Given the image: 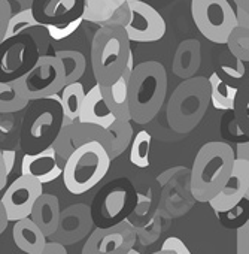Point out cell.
I'll return each instance as SVG.
<instances>
[{
	"label": "cell",
	"instance_id": "8992f818",
	"mask_svg": "<svg viewBox=\"0 0 249 254\" xmlns=\"http://www.w3.org/2000/svg\"><path fill=\"white\" fill-rule=\"evenodd\" d=\"M110 159L99 142H85L66 159L61 172L64 187L72 194H84L107 174Z\"/></svg>",
	"mask_w": 249,
	"mask_h": 254
},
{
	"label": "cell",
	"instance_id": "9a60e30c",
	"mask_svg": "<svg viewBox=\"0 0 249 254\" xmlns=\"http://www.w3.org/2000/svg\"><path fill=\"white\" fill-rule=\"evenodd\" d=\"M91 227L93 218L90 208L84 203H76L64 211H60L58 226L50 238L61 245H70L84 239Z\"/></svg>",
	"mask_w": 249,
	"mask_h": 254
},
{
	"label": "cell",
	"instance_id": "60d3db41",
	"mask_svg": "<svg viewBox=\"0 0 249 254\" xmlns=\"http://www.w3.org/2000/svg\"><path fill=\"white\" fill-rule=\"evenodd\" d=\"M8 223H9V220H8V217H6L5 208H3L2 202H0V235H2V233L6 230V227H8Z\"/></svg>",
	"mask_w": 249,
	"mask_h": 254
},
{
	"label": "cell",
	"instance_id": "ab89813d",
	"mask_svg": "<svg viewBox=\"0 0 249 254\" xmlns=\"http://www.w3.org/2000/svg\"><path fill=\"white\" fill-rule=\"evenodd\" d=\"M6 183H8V174H6V168H5V163L2 159V154H0V191L5 189Z\"/></svg>",
	"mask_w": 249,
	"mask_h": 254
},
{
	"label": "cell",
	"instance_id": "7a4b0ae2",
	"mask_svg": "<svg viewBox=\"0 0 249 254\" xmlns=\"http://www.w3.org/2000/svg\"><path fill=\"white\" fill-rule=\"evenodd\" d=\"M167 93V73L158 62L135 66L127 81L130 121L148 124L160 112Z\"/></svg>",
	"mask_w": 249,
	"mask_h": 254
},
{
	"label": "cell",
	"instance_id": "5b68a950",
	"mask_svg": "<svg viewBox=\"0 0 249 254\" xmlns=\"http://www.w3.org/2000/svg\"><path fill=\"white\" fill-rule=\"evenodd\" d=\"M126 30L118 26H101L91 45V67L96 84L109 85L115 82L126 66L132 51Z\"/></svg>",
	"mask_w": 249,
	"mask_h": 254
},
{
	"label": "cell",
	"instance_id": "ee69618b",
	"mask_svg": "<svg viewBox=\"0 0 249 254\" xmlns=\"http://www.w3.org/2000/svg\"><path fill=\"white\" fill-rule=\"evenodd\" d=\"M152 254H173L172 251H166V250H160V251H155Z\"/></svg>",
	"mask_w": 249,
	"mask_h": 254
},
{
	"label": "cell",
	"instance_id": "d6986e66",
	"mask_svg": "<svg viewBox=\"0 0 249 254\" xmlns=\"http://www.w3.org/2000/svg\"><path fill=\"white\" fill-rule=\"evenodd\" d=\"M201 63V48L197 39H187L179 44L175 53L172 70L176 76L182 79L193 78L200 69Z\"/></svg>",
	"mask_w": 249,
	"mask_h": 254
},
{
	"label": "cell",
	"instance_id": "cb8c5ba5",
	"mask_svg": "<svg viewBox=\"0 0 249 254\" xmlns=\"http://www.w3.org/2000/svg\"><path fill=\"white\" fill-rule=\"evenodd\" d=\"M63 64L64 69V84L76 82L82 78L87 69V60L82 53L75 50H61L54 54Z\"/></svg>",
	"mask_w": 249,
	"mask_h": 254
},
{
	"label": "cell",
	"instance_id": "8fae6325",
	"mask_svg": "<svg viewBox=\"0 0 249 254\" xmlns=\"http://www.w3.org/2000/svg\"><path fill=\"white\" fill-rule=\"evenodd\" d=\"M136 232L126 223L96 229L87 239L82 254H126L135 247Z\"/></svg>",
	"mask_w": 249,
	"mask_h": 254
},
{
	"label": "cell",
	"instance_id": "44dd1931",
	"mask_svg": "<svg viewBox=\"0 0 249 254\" xmlns=\"http://www.w3.org/2000/svg\"><path fill=\"white\" fill-rule=\"evenodd\" d=\"M101 96L106 106L113 114L116 120L130 121L129 99H127V81L119 76L115 82L109 85H100Z\"/></svg>",
	"mask_w": 249,
	"mask_h": 254
},
{
	"label": "cell",
	"instance_id": "74e56055",
	"mask_svg": "<svg viewBox=\"0 0 249 254\" xmlns=\"http://www.w3.org/2000/svg\"><path fill=\"white\" fill-rule=\"evenodd\" d=\"M2 154V159H3V163H5V168H6V174L9 177V174L12 172V168H14V163H15V153L11 151V150H6Z\"/></svg>",
	"mask_w": 249,
	"mask_h": 254
},
{
	"label": "cell",
	"instance_id": "b9f144b4",
	"mask_svg": "<svg viewBox=\"0 0 249 254\" xmlns=\"http://www.w3.org/2000/svg\"><path fill=\"white\" fill-rule=\"evenodd\" d=\"M248 147H249L248 144H240V145H239V153H237V154L234 153V157H236V159H242V160H248V159H249V156H248L249 148H248Z\"/></svg>",
	"mask_w": 249,
	"mask_h": 254
},
{
	"label": "cell",
	"instance_id": "30bf717a",
	"mask_svg": "<svg viewBox=\"0 0 249 254\" xmlns=\"http://www.w3.org/2000/svg\"><path fill=\"white\" fill-rule=\"evenodd\" d=\"M130 20L124 27L130 42H157L166 35V21L160 12L142 0H127Z\"/></svg>",
	"mask_w": 249,
	"mask_h": 254
},
{
	"label": "cell",
	"instance_id": "603a6c76",
	"mask_svg": "<svg viewBox=\"0 0 249 254\" xmlns=\"http://www.w3.org/2000/svg\"><path fill=\"white\" fill-rule=\"evenodd\" d=\"M84 97H85L84 85L79 81L63 87L61 99H60V103L63 108V115H64L63 126H69V124L75 123V120L79 117Z\"/></svg>",
	"mask_w": 249,
	"mask_h": 254
},
{
	"label": "cell",
	"instance_id": "1f68e13d",
	"mask_svg": "<svg viewBox=\"0 0 249 254\" xmlns=\"http://www.w3.org/2000/svg\"><path fill=\"white\" fill-rule=\"evenodd\" d=\"M161 250H166V251H172L173 254H191V251L188 250V247L184 244L182 239L176 238V236H170L167 238L163 245H161Z\"/></svg>",
	"mask_w": 249,
	"mask_h": 254
},
{
	"label": "cell",
	"instance_id": "f6af8a7d",
	"mask_svg": "<svg viewBox=\"0 0 249 254\" xmlns=\"http://www.w3.org/2000/svg\"><path fill=\"white\" fill-rule=\"evenodd\" d=\"M121 2H127V0H121Z\"/></svg>",
	"mask_w": 249,
	"mask_h": 254
},
{
	"label": "cell",
	"instance_id": "484cf974",
	"mask_svg": "<svg viewBox=\"0 0 249 254\" xmlns=\"http://www.w3.org/2000/svg\"><path fill=\"white\" fill-rule=\"evenodd\" d=\"M121 0H85L84 6V21L101 24L110 18V15L121 6Z\"/></svg>",
	"mask_w": 249,
	"mask_h": 254
},
{
	"label": "cell",
	"instance_id": "5bb4252c",
	"mask_svg": "<svg viewBox=\"0 0 249 254\" xmlns=\"http://www.w3.org/2000/svg\"><path fill=\"white\" fill-rule=\"evenodd\" d=\"M248 193H249V160L234 159L230 178L227 180L224 187L218 191V194L212 197L207 203L216 212H227L231 211L234 206H237L243 197H248Z\"/></svg>",
	"mask_w": 249,
	"mask_h": 254
},
{
	"label": "cell",
	"instance_id": "d4e9b609",
	"mask_svg": "<svg viewBox=\"0 0 249 254\" xmlns=\"http://www.w3.org/2000/svg\"><path fill=\"white\" fill-rule=\"evenodd\" d=\"M29 105L27 97L21 93L15 82L0 81V114H11L23 111Z\"/></svg>",
	"mask_w": 249,
	"mask_h": 254
},
{
	"label": "cell",
	"instance_id": "7402d4cb",
	"mask_svg": "<svg viewBox=\"0 0 249 254\" xmlns=\"http://www.w3.org/2000/svg\"><path fill=\"white\" fill-rule=\"evenodd\" d=\"M207 81H209V88H210V103L215 106V109H219V111L233 109L239 88L224 81L218 72H213Z\"/></svg>",
	"mask_w": 249,
	"mask_h": 254
},
{
	"label": "cell",
	"instance_id": "e575fe53",
	"mask_svg": "<svg viewBox=\"0 0 249 254\" xmlns=\"http://www.w3.org/2000/svg\"><path fill=\"white\" fill-rule=\"evenodd\" d=\"M248 223L237 230V254H249L248 247Z\"/></svg>",
	"mask_w": 249,
	"mask_h": 254
},
{
	"label": "cell",
	"instance_id": "2e32d148",
	"mask_svg": "<svg viewBox=\"0 0 249 254\" xmlns=\"http://www.w3.org/2000/svg\"><path fill=\"white\" fill-rule=\"evenodd\" d=\"M64 162L50 145L41 153L26 154L21 162V175L35 178L42 186L61 177Z\"/></svg>",
	"mask_w": 249,
	"mask_h": 254
},
{
	"label": "cell",
	"instance_id": "e0dca14e",
	"mask_svg": "<svg viewBox=\"0 0 249 254\" xmlns=\"http://www.w3.org/2000/svg\"><path fill=\"white\" fill-rule=\"evenodd\" d=\"M115 120L116 118L113 117V114L109 111V108L104 103V99L100 91V85L96 84L94 87H91V90H88V93H85L78 121L96 124L106 129V127H109Z\"/></svg>",
	"mask_w": 249,
	"mask_h": 254
},
{
	"label": "cell",
	"instance_id": "f1b7e54d",
	"mask_svg": "<svg viewBox=\"0 0 249 254\" xmlns=\"http://www.w3.org/2000/svg\"><path fill=\"white\" fill-rule=\"evenodd\" d=\"M82 21L84 20H76V21H73L70 24H64V26H45V29H47L51 41L60 42V41H64L69 36H72L81 27Z\"/></svg>",
	"mask_w": 249,
	"mask_h": 254
},
{
	"label": "cell",
	"instance_id": "6da1fadb",
	"mask_svg": "<svg viewBox=\"0 0 249 254\" xmlns=\"http://www.w3.org/2000/svg\"><path fill=\"white\" fill-rule=\"evenodd\" d=\"M132 139L133 127L130 121L115 120L106 129L96 124L78 121L69 126H61V129L55 135L51 147L63 160H66L76 147L94 141L99 142L107 153L109 159L113 160L127 150Z\"/></svg>",
	"mask_w": 249,
	"mask_h": 254
},
{
	"label": "cell",
	"instance_id": "d590c367",
	"mask_svg": "<svg viewBox=\"0 0 249 254\" xmlns=\"http://www.w3.org/2000/svg\"><path fill=\"white\" fill-rule=\"evenodd\" d=\"M9 8H11V15H15L18 12L32 9V3L33 0H6Z\"/></svg>",
	"mask_w": 249,
	"mask_h": 254
},
{
	"label": "cell",
	"instance_id": "836d02e7",
	"mask_svg": "<svg viewBox=\"0 0 249 254\" xmlns=\"http://www.w3.org/2000/svg\"><path fill=\"white\" fill-rule=\"evenodd\" d=\"M221 72L227 73L231 79H234V81L239 82V81L243 79V75H245L246 69H245V63L236 59V67L234 69L233 67H228V66H221Z\"/></svg>",
	"mask_w": 249,
	"mask_h": 254
},
{
	"label": "cell",
	"instance_id": "4fadbf2b",
	"mask_svg": "<svg viewBox=\"0 0 249 254\" xmlns=\"http://www.w3.org/2000/svg\"><path fill=\"white\" fill-rule=\"evenodd\" d=\"M85 0H33L32 14L42 26H64L84 20Z\"/></svg>",
	"mask_w": 249,
	"mask_h": 254
},
{
	"label": "cell",
	"instance_id": "277c9868",
	"mask_svg": "<svg viewBox=\"0 0 249 254\" xmlns=\"http://www.w3.org/2000/svg\"><path fill=\"white\" fill-rule=\"evenodd\" d=\"M210 103L209 81L204 76L184 79L167 103V123L176 133L187 135L200 124Z\"/></svg>",
	"mask_w": 249,
	"mask_h": 254
},
{
	"label": "cell",
	"instance_id": "d6a6232c",
	"mask_svg": "<svg viewBox=\"0 0 249 254\" xmlns=\"http://www.w3.org/2000/svg\"><path fill=\"white\" fill-rule=\"evenodd\" d=\"M11 18V8L6 0H0V44L5 39V33L8 29V23Z\"/></svg>",
	"mask_w": 249,
	"mask_h": 254
},
{
	"label": "cell",
	"instance_id": "4316f807",
	"mask_svg": "<svg viewBox=\"0 0 249 254\" xmlns=\"http://www.w3.org/2000/svg\"><path fill=\"white\" fill-rule=\"evenodd\" d=\"M149 151H151V133L147 130H141L136 133L132 148H130V162L136 168H148L149 166Z\"/></svg>",
	"mask_w": 249,
	"mask_h": 254
},
{
	"label": "cell",
	"instance_id": "9c48e42d",
	"mask_svg": "<svg viewBox=\"0 0 249 254\" xmlns=\"http://www.w3.org/2000/svg\"><path fill=\"white\" fill-rule=\"evenodd\" d=\"M39 57V50L30 35L20 33L3 39L0 44V81H17L36 64Z\"/></svg>",
	"mask_w": 249,
	"mask_h": 254
},
{
	"label": "cell",
	"instance_id": "83f0119b",
	"mask_svg": "<svg viewBox=\"0 0 249 254\" xmlns=\"http://www.w3.org/2000/svg\"><path fill=\"white\" fill-rule=\"evenodd\" d=\"M225 45L228 51L234 56V59L248 63L249 62V29L236 26L230 33Z\"/></svg>",
	"mask_w": 249,
	"mask_h": 254
},
{
	"label": "cell",
	"instance_id": "7c38bea8",
	"mask_svg": "<svg viewBox=\"0 0 249 254\" xmlns=\"http://www.w3.org/2000/svg\"><path fill=\"white\" fill-rule=\"evenodd\" d=\"M44 186L35 178L21 175L17 178L5 191L2 197V205L5 208L6 217L9 221H18L27 218L32 212V208L36 199L44 193Z\"/></svg>",
	"mask_w": 249,
	"mask_h": 254
},
{
	"label": "cell",
	"instance_id": "4dcf8cb0",
	"mask_svg": "<svg viewBox=\"0 0 249 254\" xmlns=\"http://www.w3.org/2000/svg\"><path fill=\"white\" fill-rule=\"evenodd\" d=\"M236 5V20L239 27L249 29V0H233Z\"/></svg>",
	"mask_w": 249,
	"mask_h": 254
},
{
	"label": "cell",
	"instance_id": "7bdbcfd3",
	"mask_svg": "<svg viewBox=\"0 0 249 254\" xmlns=\"http://www.w3.org/2000/svg\"><path fill=\"white\" fill-rule=\"evenodd\" d=\"M126 254H142V253H141V251H138V250H135V247H133V248H130Z\"/></svg>",
	"mask_w": 249,
	"mask_h": 254
},
{
	"label": "cell",
	"instance_id": "ba28073f",
	"mask_svg": "<svg viewBox=\"0 0 249 254\" xmlns=\"http://www.w3.org/2000/svg\"><path fill=\"white\" fill-rule=\"evenodd\" d=\"M27 100L47 99L58 94L64 84V69L55 56H41L36 64L21 78L14 81Z\"/></svg>",
	"mask_w": 249,
	"mask_h": 254
},
{
	"label": "cell",
	"instance_id": "3957f363",
	"mask_svg": "<svg viewBox=\"0 0 249 254\" xmlns=\"http://www.w3.org/2000/svg\"><path fill=\"white\" fill-rule=\"evenodd\" d=\"M234 150L225 142L204 144L191 168L190 189L199 202H209L218 194L231 175L234 165Z\"/></svg>",
	"mask_w": 249,
	"mask_h": 254
},
{
	"label": "cell",
	"instance_id": "f35d334b",
	"mask_svg": "<svg viewBox=\"0 0 249 254\" xmlns=\"http://www.w3.org/2000/svg\"><path fill=\"white\" fill-rule=\"evenodd\" d=\"M135 57H133V53L130 51V54H129V57H127V62H126V66H124V70H122V73H121V76L126 79V81H129V78H130V75H132V72H133V69H135Z\"/></svg>",
	"mask_w": 249,
	"mask_h": 254
},
{
	"label": "cell",
	"instance_id": "ffe728a7",
	"mask_svg": "<svg viewBox=\"0 0 249 254\" xmlns=\"http://www.w3.org/2000/svg\"><path fill=\"white\" fill-rule=\"evenodd\" d=\"M12 238L15 245L26 254H39L47 244V236L30 220V217L15 221Z\"/></svg>",
	"mask_w": 249,
	"mask_h": 254
},
{
	"label": "cell",
	"instance_id": "8d00e7d4",
	"mask_svg": "<svg viewBox=\"0 0 249 254\" xmlns=\"http://www.w3.org/2000/svg\"><path fill=\"white\" fill-rule=\"evenodd\" d=\"M39 254H67V251H66L64 245H61L58 242H54V241H51V242L47 241L44 250Z\"/></svg>",
	"mask_w": 249,
	"mask_h": 254
},
{
	"label": "cell",
	"instance_id": "ac0fdd59",
	"mask_svg": "<svg viewBox=\"0 0 249 254\" xmlns=\"http://www.w3.org/2000/svg\"><path fill=\"white\" fill-rule=\"evenodd\" d=\"M30 220L41 229V232L50 238L57 226H58V220H60V203L58 199L54 194L50 193H42L30 212Z\"/></svg>",
	"mask_w": 249,
	"mask_h": 254
},
{
	"label": "cell",
	"instance_id": "f546056e",
	"mask_svg": "<svg viewBox=\"0 0 249 254\" xmlns=\"http://www.w3.org/2000/svg\"><path fill=\"white\" fill-rule=\"evenodd\" d=\"M129 20H130V8H129L127 2H124L121 6L116 8V11L110 15L109 20H106L104 23L100 24V27L101 26H118V27L124 29L127 26Z\"/></svg>",
	"mask_w": 249,
	"mask_h": 254
},
{
	"label": "cell",
	"instance_id": "52a82bcc",
	"mask_svg": "<svg viewBox=\"0 0 249 254\" xmlns=\"http://www.w3.org/2000/svg\"><path fill=\"white\" fill-rule=\"evenodd\" d=\"M191 17L197 30L210 42L225 45L237 26L228 0H191Z\"/></svg>",
	"mask_w": 249,
	"mask_h": 254
}]
</instances>
